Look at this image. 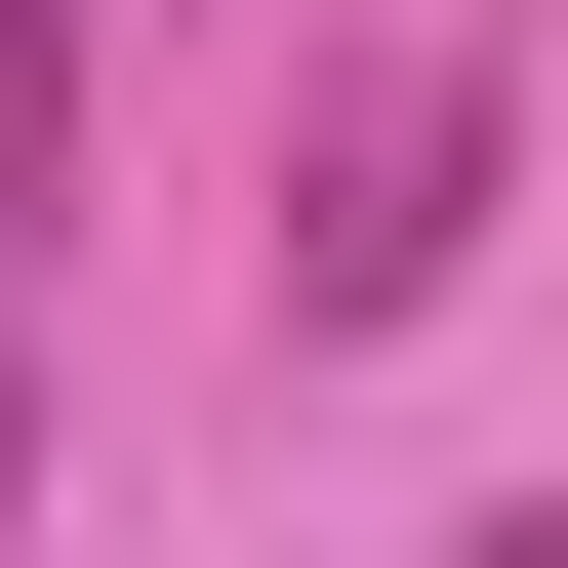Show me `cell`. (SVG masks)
<instances>
[{
	"instance_id": "obj_3",
	"label": "cell",
	"mask_w": 568,
	"mask_h": 568,
	"mask_svg": "<svg viewBox=\"0 0 568 568\" xmlns=\"http://www.w3.org/2000/svg\"><path fill=\"white\" fill-rule=\"evenodd\" d=\"M0 487H41V366H0Z\"/></svg>"
},
{
	"instance_id": "obj_2",
	"label": "cell",
	"mask_w": 568,
	"mask_h": 568,
	"mask_svg": "<svg viewBox=\"0 0 568 568\" xmlns=\"http://www.w3.org/2000/svg\"><path fill=\"white\" fill-rule=\"evenodd\" d=\"M447 568H568V487H528V528H447Z\"/></svg>"
},
{
	"instance_id": "obj_1",
	"label": "cell",
	"mask_w": 568,
	"mask_h": 568,
	"mask_svg": "<svg viewBox=\"0 0 568 568\" xmlns=\"http://www.w3.org/2000/svg\"><path fill=\"white\" fill-rule=\"evenodd\" d=\"M447 244H487V82H366V122H325V203H284V325H406Z\"/></svg>"
}]
</instances>
